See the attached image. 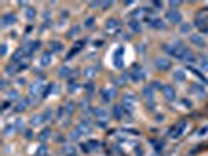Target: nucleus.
<instances>
[{
	"mask_svg": "<svg viewBox=\"0 0 208 156\" xmlns=\"http://www.w3.org/2000/svg\"><path fill=\"white\" fill-rule=\"evenodd\" d=\"M191 41H193L194 44H197V46H202V47H204L205 46V41H204V39H202L200 36H197V35H193V36H191Z\"/></svg>",
	"mask_w": 208,
	"mask_h": 156,
	"instance_id": "1a4fd4ad",
	"label": "nucleus"
},
{
	"mask_svg": "<svg viewBox=\"0 0 208 156\" xmlns=\"http://www.w3.org/2000/svg\"><path fill=\"white\" fill-rule=\"evenodd\" d=\"M35 9H33V8H27V11H25V16H27V19H33V17H35Z\"/></svg>",
	"mask_w": 208,
	"mask_h": 156,
	"instance_id": "4468645a",
	"label": "nucleus"
},
{
	"mask_svg": "<svg viewBox=\"0 0 208 156\" xmlns=\"http://www.w3.org/2000/svg\"><path fill=\"white\" fill-rule=\"evenodd\" d=\"M174 78H175V80H178V81H183V80H185V74H183V70H175Z\"/></svg>",
	"mask_w": 208,
	"mask_h": 156,
	"instance_id": "9b49d317",
	"label": "nucleus"
},
{
	"mask_svg": "<svg viewBox=\"0 0 208 156\" xmlns=\"http://www.w3.org/2000/svg\"><path fill=\"white\" fill-rule=\"evenodd\" d=\"M49 133H50V131H49V130H44L42 133H41V141H44V139H47V136H49Z\"/></svg>",
	"mask_w": 208,
	"mask_h": 156,
	"instance_id": "a211bd4d",
	"label": "nucleus"
},
{
	"mask_svg": "<svg viewBox=\"0 0 208 156\" xmlns=\"http://www.w3.org/2000/svg\"><path fill=\"white\" fill-rule=\"evenodd\" d=\"M25 106H27V102H25V100H22V102H19L17 106H16V111H22Z\"/></svg>",
	"mask_w": 208,
	"mask_h": 156,
	"instance_id": "dca6fc26",
	"label": "nucleus"
},
{
	"mask_svg": "<svg viewBox=\"0 0 208 156\" xmlns=\"http://www.w3.org/2000/svg\"><path fill=\"white\" fill-rule=\"evenodd\" d=\"M96 116H97V117H103V119H105V117H107V113H105L103 109H97V111H96Z\"/></svg>",
	"mask_w": 208,
	"mask_h": 156,
	"instance_id": "f3484780",
	"label": "nucleus"
},
{
	"mask_svg": "<svg viewBox=\"0 0 208 156\" xmlns=\"http://www.w3.org/2000/svg\"><path fill=\"white\" fill-rule=\"evenodd\" d=\"M72 139H78V131H74L72 133Z\"/></svg>",
	"mask_w": 208,
	"mask_h": 156,
	"instance_id": "412c9836",
	"label": "nucleus"
},
{
	"mask_svg": "<svg viewBox=\"0 0 208 156\" xmlns=\"http://www.w3.org/2000/svg\"><path fill=\"white\" fill-rule=\"evenodd\" d=\"M67 67H64V69H61V70H59V77H67Z\"/></svg>",
	"mask_w": 208,
	"mask_h": 156,
	"instance_id": "6ab92c4d",
	"label": "nucleus"
},
{
	"mask_svg": "<svg viewBox=\"0 0 208 156\" xmlns=\"http://www.w3.org/2000/svg\"><path fill=\"white\" fill-rule=\"evenodd\" d=\"M186 130V124L185 122H180V124L177 125V128H174V134H172V137H180L183 134V131Z\"/></svg>",
	"mask_w": 208,
	"mask_h": 156,
	"instance_id": "39448f33",
	"label": "nucleus"
},
{
	"mask_svg": "<svg viewBox=\"0 0 208 156\" xmlns=\"http://www.w3.org/2000/svg\"><path fill=\"white\" fill-rule=\"evenodd\" d=\"M155 63H157V67L161 69V70H166V69L171 67V61H169L167 58H157Z\"/></svg>",
	"mask_w": 208,
	"mask_h": 156,
	"instance_id": "20e7f679",
	"label": "nucleus"
},
{
	"mask_svg": "<svg viewBox=\"0 0 208 156\" xmlns=\"http://www.w3.org/2000/svg\"><path fill=\"white\" fill-rule=\"evenodd\" d=\"M117 20H114V19H109L108 22H107V30L108 31H111V30H117Z\"/></svg>",
	"mask_w": 208,
	"mask_h": 156,
	"instance_id": "6e6552de",
	"label": "nucleus"
},
{
	"mask_svg": "<svg viewBox=\"0 0 208 156\" xmlns=\"http://www.w3.org/2000/svg\"><path fill=\"white\" fill-rule=\"evenodd\" d=\"M114 94H116V91H114L113 87H108V89H103L102 91V95H103V100H111V97H114Z\"/></svg>",
	"mask_w": 208,
	"mask_h": 156,
	"instance_id": "423d86ee",
	"label": "nucleus"
},
{
	"mask_svg": "<svg viewBox=\"0 0 208 156\" xmlns=\"http://www.w3.org/2000/svg\"><path fill=\"white\" fill-rule=\"evenodd\" d=\"M44 89V84L42 83H36L35 86H31V94H41Z\"/></svg>",
	"mask_w": 208,
	"mask_h": 156,
	"instance_id": "9d476101",
	"label": "nucleus"
},
{
	"mask_svg": "<svg viewBox=\"0 0 208 156\" xmlns=\"http://www.w3.org/2000/svg\"><path fill=\"white\" fill-rule=\"evenodd\" d=\"M163 94H164V97H166L167 100H175V97H177V94H175V89H174L171 84H167V86L163 87Z\"/></svg>",
	"mask_w": 208,
	"mask_h": 156,
	"instance_id": "7ed1b4c3",
	"label": "nucleus"
},
{
	"mask_svg": "<svg viewBox=\"0 0 208 156\" xmlns=\"http://www.w3.org/2000/svg\"><path fill=\"white\" fill-rule=\"evenodd\" d=\"M199 64H200V67H202V70H205V72H208V59H207V58H200V61H199Z\"/></svg>",
	"mask_w": 208,
	"mask_h": 156,
	"instance_id": "f8f14e48",
	"label": "nucleus"
},
{
	"mask_svg": "<svg viewBox=\"0 0 208 156\" xmlns=\"http://www.w3.org/2000/svg\"><path fill=\"white\" fill-rule=\"evenodd\" d=\"M166 17L169 22H172V24H180L182 22V14L178 13V11H175V9H171L169 13L166 14Z\"/></svg>",
	"mask_w": 208,
	"mask_h": 156,
	"instance_id": "f03ea898",
	"label": "nucleus"
},
{
	"mask_svg": "<svg viewBox=\"0 0 208 156\" xmlns=\"http://www.w3.org/2000/svg\"><path fill=\"white\" fill-rule=\"evenodd\" d=\"M41 120H42V116H35L31 119V125H39Z\"/></svg>",
	"mask_w": 208,
	"mask_h": 156,
	"instance_id": "2eb2a0df",
	"label": "nucleus"
},
{
	"mask_svg": "<svg viewBox=\"0 0 208 156\" xmlns=\"http://www.w3.org/2000/svg\"><path fill=\"white\" fill-rule=\"evenodd\" d=\"M122 103H124L125 109L133 111V109H135V106H136V98H135L133 95H124V98H122Z\"/></svg>",
	"mask_w": 208,
	"mask_h": 156,
	"instance_id": "f257e3e1",
	"label": "nucleus"
},
{
	"mask_svg": "<svg viewBox=\"0 0 208 156\" xmlns=\"http://www.w3.org/2000/svg\"><path fill=\"white\" fill-rule=\"evenodd\" d=\"M14 20H16V16H13V14H5L3 17H2V22H3V27H7V25H9V24H14Z\"/></svg>",
	"mask_w": 208,
	"mask_h": 156,
	"instance_id": "0eeeda50",
	"label": "nucleus"
},
{
	"mask_svg": "<svg viewBox=\"0 0 208 156\" xmlns=\"http://www.w3.org/2000/svg\"><path fill=\"white\" fill-rule=\"evenodd\" d=\"M92 20H94V19H89V20H86V27H92Z\"/></svg>",
	"mask_w": 208,
	"mask_h": 156,
	"instance_id": "aec40b11",
	"label": "nucleus"
},
{
	"mask_svg": "<svg viewBox=\"0 0 208 156\" xmlns=\"http://www.w3.org/2000/svg\"><path fill=\"white\" fill-rule=\"evenodd\" d=\"M50 61H52V56H50V55H49V53H46V55H44V56H42V61H41V64H42V66H47V64H50Z\"/></svg>",
	"mask_w": 208,
	"mask_h": 156,
	"instance_id": "ddd939ff",
	"label": "nucleus"
}]
</instances>
